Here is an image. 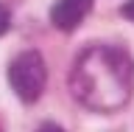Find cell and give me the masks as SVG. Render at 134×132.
<instances>
[{"label": "cell", "instance_id": "6da1fadb", "mask_svg": "<svg viewBox=\"0 0 134 132\" xmlns=\"http://www.w3.org/2000/svg\"><path fill=\"white\" fill-rule=\"evenodd\" d=\"M70 84L87 107L106 113L129 99L134 84V65L123 51L92 48L78 59Z\"/></svg>", "mask_w": 134, "mask_h": 132}, {"label": "cell", "instance_id": "7a4b0ae2", "mask_svg": "<svg viewBox=\"0 0 134 132\" xmlns=\"http://www.w3.org/2000/svg\"><path fill=\"white\" fill-rule=\"evenodd\" d=\"M8 82L23 101H36L45 90V82H48V67H45L42 53H36V51L20 53L8 65Z\"/></svg>", "mask_w": 134, "mask_h": 132}, {"label": "cell", "instance_id": "3957f363", "mask_svg": "<svg viewBox=\"0 0 134 132\" xmlns=\"http://www.w3.org/2000/svg\"><path fill=\"white\" fill-rule=\"evenodd\" d=\"M90 8H92V0H59L50 11V20L59 31H73L90 14Z\"/></svg>", "mask_w": 134, "mask_h": 132}, {"label": "cell", "instance_id": "277c9868", "mask_svg": "<svg viewBox=\"0 0 134 132\" xmlns=\"http://www.w3.org/2000/svg\"><path fill=\"white\" fill-rule=\"evenodd\" d=\"M8 25H11V14H8L6 6H0V37L8 31Z\"/></svg>", "mask_w": 134, "mask_h": 132}, {"label": "cell", "instance_id": "5b68a950", "mask_svg": "<svg viewBox=\"0 0 134 132\" xmlns=\"http://www.w3.org/2000/svg\"><path fill=\"white\" fill-rule=\"evenodd\" d=\"M36 132H64V129H62L59 124H42V126H39Z\"/></svg>", "mask_w": 134, "mask_h": 132}, {"label": "cell", "instance_id": "8992f818", "mask_svg": "<svg viewBox=\"0 0 134 132\" xmlns=\"http://www.w3.org/2000/svg\"><path fill=\"white\" fill-rule=\"evenodd\" d=\"M123 14L129 17V20H134V0H129V3L123 6Z\"/></svg>", "mask_w": 134, "mask_h": 132}]
</instances>
